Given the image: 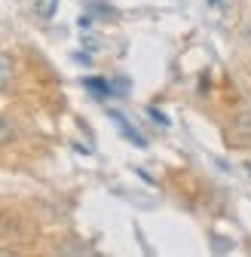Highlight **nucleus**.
Wrapping results in <instances>:
<instances>
[{"mask_svg":"<svg viewBox=\"0 0 251 257\" xmlns=\"http://www.w3.org/2000/svg\"><path fill=\"white\" fill-rule=\"evenodd\" d=\"M110 119H113V122L119 125V132H122L126 138H129V141H132L135 147H147V141H144V135H141V132H138V128H135V125H132L129 119H126V116H122L119 110H110Z\"/></svg>","mask_w":251,"mask_h":257,"instance_id":"obj_1","label":"nucleus"},{"mask_svg":"<svg viewBox=\"0 0 251 257\" xmlns=\"http://www.w3.org/2000/svg\"><path fill=\"white\" fill-rule=\"evenodd\" d=\"M147 113H150V119H153L156 125H163V128L169 125V116H166L163 110H156V107H147Z\"/></svg>","mask_w":251,"mask_h":257,"instance_id":"obj_5","label":"nucleus"},{"mask_svg":"<svg viewBox=\"0 0 251 257\" xmlns=\"http://www.w3.org/2000/svg\"><path fill=\"white\" fill-rule=\"evenodd\" d=\"M55 10H58V0H37V16L52 19V16H55Z\"/></svg>","mask_w":251,"mask_h":257,"instance_id":"obj_4","label":"nucleus"},{"mask_svg":"<svg viewBox=\"0 0 251 257\" xmlns=\"http://www.w3.org/2000/svg\"><path fill=\"white\" fill-rule=\"evenodd\" d=\"M13 138V125L4 119V116H0V144H4V141H10Z\"/></svg>","mask_w":251,"mask_h":257,"instance_id":"obj_6","label":"nucleus"},{"mask_svg":"<svg viewBox=\"0 0 251 257\" xmlns=\"http://www.w3.org/2000/svg\"><path fill=\"white\" fill-rule=\"evenodd\" d=\"M13 80V58L7 52H0V92H4Z\"/></svg>","mask_w":251,"mask_h":257,"instance_id":"obj_3","label":"nucleus"},{"mask_svg":"<svg viewBox=\"0 0 251 257\" xmlns=\"http://www.w3.org/2000/svg\"><path fill=\"white\" fill-rule=\"evenodd\" d=\"M208 4H211V7H217V4H221V0H208Z\"/></svg>","mask_w":251,"mask_h":257,"instance_id":"obj_7","label":"nucleus"},{"mask_svg":"<svg viewBox=\"0 0 251 257\" xmlns=\"http://www.w3.org/2000/svg\"><path fill=\"white\" fill-rule=\"evenodd\" d=\"M83 86L95 95V98H110V95H113V86H110L107 80H101V77H86Z\"/></svg>","mask_w":251,"mask_h":257,"instance_id":"obj_2","label":"nucleus"}]
</instances>
